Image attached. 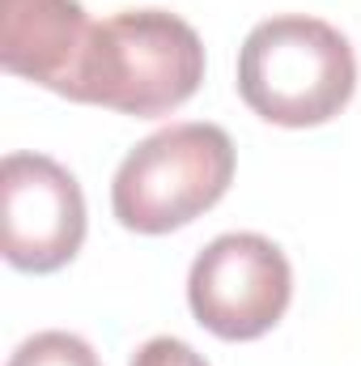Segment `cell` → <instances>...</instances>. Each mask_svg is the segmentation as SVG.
<instances>
[{
    "instance_id": "obj_1",
    "label": "cell",
    "mask_w": 361,
    "mask_h": 366,
    "mask_svg": "<svg viewBox=\"0 0 361 366\" xmlns=\"http://www.w3.org/2000/svg\"><path fill=\"white\" fill-rule=\"evenodd\" d=\"M200 81L204 43L195 26L166 9H123L93 26L73 102L153 119L179 111Z\"/></svg>"
},
{
    "instance_id": "obj_2",
    "label": "cell",
    "mask_w": 361,
    "mask_h": 366,
    "mask_svg": "<svg viewBox=\"0 0 361 366\" xmlns=\"http://www.w3.org/2000/svg\"><path fill=\"white\" fill-rule=\"evenodd\" d=\"M353 90L357 56L323 17L276 13L243 39L238 94L268 124L319 128L349 107Z\"/></svg>"
},
{
    "instance_id": "obj_3",
    "label": "cell",
    "mask_w": 361,
    "mask_h": 366,
    "mask_svg": "<svg viewBox=\"0 0 361 366\" xmlns=\"http://www.w3.org/2000/svg\"><path fill=\"white\" fill-rule=\"evenodd\" d=\"M234 141L225 128L187 119L145 137L115 171L111 209L123 230L171 234L208 213L234 183Z\"/></svg>"
},
{
    "instance_id": "obj_4",
    "label": "cell",
    "mask_w": 361,
    "mask_h": 366,
    "mask_svg": "<svg viewBox=\"0 0 361 366\" xmlns=\"http://www.w3.org/2000/svg\"><path fill=\"white\" fill-rule=\"evenodd\" d=\"M289 298V256L255 230L213 239L187 273V307L195 324L221 341H255L272 332L285 320Z\"/></svg>"
},
{
    "instance_id": "obj_5",
    "label": "cell",
    "mask_w": 361,
    "mask_h": 366,
    "mask_svg": "<svg viewBox=\"0 0 361 366\" xmlns=\"http://www.w3.org/2000/svg\"><path fill=\"white\" fill-rule=\"evenodd\" d=\"M4 260L21 273H56L86 243V196L47 154H9L0 167Z\"/></svg>"
},
{
    "instance_id": "obj_6",
    "label": "cell",
    "mask_w": 361,
    "mask_h": 366,
    "mask_svg": "<svg viewBox=\"0 0 361 366\" xmlns=\"http://www.w3.org/2000/svg\"><path fill=\"white\" fill-rule=\"evenodd\" d=\"M90 17L81 0H0V64L13 77H26L43 90L73 102L86 47Z\"/></svg>"
},
{
    "instance_id": "obj_7",
    "label": "cell",
    "mask_w": 361,
    "mask_h": 366,
    "mask_svg": "<svg viewBox=\"0 0 361 366\" xmlns=\"http://www.w3.org/2000/svg\"><path fill=\"white\" fill-rule=\"evenodd\" d=\"M9 366H102L98 354L90 350V341H81L77 332H64V328H47V332H34L26 337Z\"/></svg>"
},
{
    "instance_id": "obj_8",
    "label": "cell",
    "mask_w": 361,
    "mask_h": 366,
    "mask_svg": "<svg viewBox=\"0 0 361 366\" xmlns=\"http://www.w3.org/2000/svg\"><path fill=\"white\" fill-rule=\"evenodd\" d=\"M128 366H208V362L187 341H179V337H153V341H145L132 354Z\"/></svg>"
}]
</instances>
